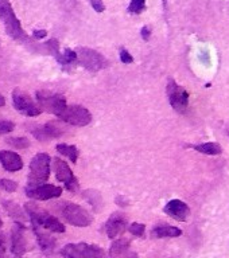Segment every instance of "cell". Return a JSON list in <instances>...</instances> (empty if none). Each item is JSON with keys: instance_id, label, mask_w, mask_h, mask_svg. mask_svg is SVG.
<instances>
[{"instance_id": "1", "label": "cell", "mask_w": 229, "mask_h": 258, "mask_svg": "<svg viewBox=\"0 0 229 258\" xmlns=\"http://www.w3.org/2000/svg\"><path fill=\"white\" fill-rule=\"evenodd\" d=\"M0 19L3 22L4 28L8 35L16 42H27L28 36L26 35L19 19L16 18L14 8L8 0H0Z\"/></svg>"}, {"instance_id": "2", "label": "cell", "mask_w": 229, "mask_h": 258, "mask_svg": "<svg viewBox=\"0 0 229 258\" xmlns=\"http://www.w3.org/2000/svg\"><path fill=\"white\" fill-rule=\"evenodd\" d=\"M24 209H26V213H27L31 223H36L52 233H64L65 231V226L56 217L50 215L43 209H39L34 203H26Z\"/></svg>"}, {"instance_id": "3", "label": "cell", "mask_w": 229, "mask_h": 258, "mask_svg": "<svg viewBox=\"0 0 229 258\" xmlns=\"http://www.w3.org/2000/svg\"><path fill=\"white\" fill-rule=\"evenodd\" d=\"M50 156L48 153H36L30 163V173L27 177V187H34L46 183L50 176Z\"/></svg>"}, {"instance_id": "4", "label": "cell", "mask_w": 229, "mask_h": 258, "mask_svg": "<svg viewBox=\"0 0 229 258\" xmlns=\"http://www.w3.org/2000/svg\"><path fill=\"white\" fill-rule=\"evenodd\" d=\"M36 102L42 110L56 114L57 117H60L64 113L65 109L68 108L64 96H61L58 93L49 92V90H38L36 92Z\"/></svg>"}, {"instance_id": "5", "label": "cell", "mask_w": 229, "mask_h": 258, "mask_svg": "<svg viewBox=\"0 0 229 258\" xmlns=\"http://www.w3.org/2000/svg\"><path fill=\"white\" fill-rule=\"evenodd\" d=\"M61 254L65 258H104V251L100 246L89 243H69L64 246Z\"/></svg>"}, {"instance_id": "6", "label": "cell", "mask_w": 229, "mask_h": 258, "mask_svg": "<svg viewBox=\"0 0 229 258\" xmlns=\"http://www.w3.org/2000/svg\"><path fill=\"white\" fill-rule=\"evenodd\" d=\"M61 213L65 221L77 227H86L93 222L92 215L76 203H65L61 209Z\"/></svg>"}, {"instance_id": "7", "label": "cell", "mask_w": 229, "mask_h": 258, "mask_svg": "<svg viewBox=\"0 0 229 258\" xmlns=\"http://www.w3.org/2000/svg\"><path fill=\"white\" fill-rule=\"evenodd\" d=\"M76 52L78 63L90 72H99V70H103L108 66V60L105 59V56L100 52L92 50V48L78 47Z\"/></svg>"}, {"instance_id": "8", "label": "cell", "mask_w": 229, "mask_h": 258, "mask_svg": "<svg viewBox=\"0 0 229 258\" xmlns=\"http://www.w3.org/2000/svg\"><path fill=\"white\" fill-rule=\"evenodd\" d=\"M12 104H14V108L18 112L27 117L39 116L42 113V109L39 108V105L35 104L31 97L28 96L27 93H24L23 90H20V89H15L12 92Z\"/></svg>"}, {"instance_id": "9", "label": "cell", "mask_w": 229, "mask_h": 258, "mask_svg": "<svg viewBox=\"0 0 229 258\" xmlns=\"http://www.w3.org/2000/svg\"><path fill=\"white\" fill-rule=\"evenodd\" d=\"M60 118L65 121L66 124L74 125V126H85L90 124L92 121V114L88 109L80 105H72L65 109L64 113L61 114Z\"/></svg>"}, {"instance_id": "10", "label": "cell", "mask_w": 229, "mask_h": 258, "mask_svg": "<svg viewBox=\"0 0 229 258\" xmlns=\"http://www.w3.org/2000/svg\"><path fill=\"white\" fill-rule=\"evenodd\" d=\"M167 96H169L170 105L177 112L184 113L189 105V93L179 86L174 80H169L167 84Z\"/></svg>"}, {"instance_id": "11", "label": "cell", "mask_w": 229, "mask_h": 258, "mask_svg": "<svg viewBox=\"0 0 229 258\" xmlns=\"http://www.w3.org/2000/svg\"><path fill=\"white\" fill-rule=\"evenodd\" d=\"M53 168H54L57 179H58L61 183H64L65 187H66L69 191L74 192V191L78 189V180H77V177L73 175L72 169H70V167H69L66 161L56 157V159L53 160Z\"/></svg>"}, {"instance_id": "12", "label": "cell", "mask_w": 229, "mask_h": 258, "mask_svg": "<svg viewBox=\"0 0 229 258\" xmlns=\"http://www.w3.org/2000/svg\"><path fill=\"white\" fill-rule=\"evenodd\" d=\"M24 192L28 198L35 199V201H49V199L60 198L62 194V188L58 185L43 183V184L34 185V187H26Z\"/></svg>"}, {"instance_id": "13", "label": "cell", "mask_w": 229, "mask_h": 258, "mask_svg": "<svg viewBox=\"0 0 229 258\" xmlns=\"http://www.w3.org/2000/svg\"><path fill=\"white\" fill-rule=\"evenodd\" d=\"M24 231H26V227L20 222H16L12 227L11 251L16 257H22L27 250V242H26V237H24Z\"/></svg>"}, {"instance_id": "14", "label": "cell", "mask_w": 229, "mask_h": 258, "mask_svg": "<svg viewBox=\"0 0 229 258\" xmlns=\"http://www.w3.org/2000/svg\"><path fill=\"white\" fill-rule=\"evenodd\" d=\"M107 234H108V238L111 239H116L120 235L124 234V231L127 230V218L120 213L112 214L109 219L107 221Z\"/></svg>"}, {"instance_id": "15", "label": "cell", "mask_w": 229, "mask_h": 258, "mask_svg": "<svg viewBox=\"0 0 229 258\" xmlns=\"http://www.w3.org/2000/svg\"><path fill=\"white\" fill-rule=\"evenodd\" d=\"M32 136L39 141H49L52 139H58L64 135V131L56 124V122H48V124L36 126L31 131Z\"/></svg>"}, {"instance_id": "16", "label": "cell", "mask_w": 229, "mask_h": 258, "mask_svg": "<svg viewBox=\"0 0 229 258\" xmlns=\"http://www.w3.org/2000/svg\"><path fill=\"white\" fill-rule=\"evenodd\" d=\"M165 213L169 217L174 218L175 221L185 222L188 221V218L190 215V209L185 202L179 201V199H174V201H170L165 206Z\"/></svg>"}, {"instance_id": "17", "label": "cell", "mask_w": 229, "mask_h": 258, "mask_svg": "<svg viewBox=\"0 0 229 258\" xmlns=\"http://www.w3.org/2000/svg\"><path fill=\"white\" fill-rule=\"evenodd\" d=\"M0 163L8 172H16L23 168V160L20 155L12 151H0Z\"/></svg>"}, {"instance_id": "18", "label": "cell", "mask_w": 229, "mask_h": 258, "mask_svg": "<svg viewBox=\"0 0 229 258\" xmlns=\"http://www.w3.org/2000/svg\"><path fill=\"white\" fill-rule=\"evenodd\" d=\"M108 258H138V254L129 249V243L127 239L120 238L113 242L112 246L109 247Z\"/></svg>"}, {"instance_id": "19", "label": "cell", "mask_w": 229, "mask_h": 258, "mask_svg": "<svg viewBox=\"0 0 229 258\" xmlns=\"http://www.w3.org/2000/svg\"><path fill=\"white\" fill-rule=\"evenodd\" d=\"M32 230H34V234H35L36 241H38V245L44 253H52L54 247H56V239L50 235V234L44 233L43 227H40L39 225L36 223H31Z\"/></svg>"}, {"instance_id": "20", "label": "cell", "mask_w": 229, "mask_h": 258, "mask_svg": "<svg viewBox=\"0 0 229 258\" xmlns=\"http://www.w3.org/2000/svg\"><path fill=\"white\" fill-rule=\"evenodd\" d=\"M182 234V231L174 226L169 225H161L157 226L155 229L151 231V237L154 238H175L179 237Z\"/></svg>"}, {"instance_id": "21", "label": "cell", "mask_w": 229, "mask_h": 258, "mask_svg": "<svg viewBox=\"0 0 229 258\" xmlns=\"http://www.w3.org/2000/svg\"><path fill=\"white\" fill-rule=\"evenodd\" d=\"M3 207L6 209V211L8 213V215L11 218H14L16 222H20L23 223L26 221V217H24L23 210L20 209L19 206L16 205L15 202L12 201H4L3 202Z\"/></svg>"}, {"instance_id": "22", "label": "cell", "mask_w": 229, "mask_h": 258, "mask_svg": "<svg viewBox=\"0 0 229 258\" xmlns=\"http://www.w3.org/2000/svg\"><path fill=\"white\" fill-rule=\"evenodd\" d=\"M194 149L204 155H221L222 148L217 143H204V144L194 145Z\"/></svg>"}, {"instance_id": "23", "label": "cell", "mask_w": 229, "mask_h": 258, "mask_svg": "<svg viewBox=\"0 0 229 258\" xmlns=\"http://www.w3.org/2000/svg\"><path fill=\"white\" fill-rule=\"evenodd\" d=\"M57 151L64 155L68 159H70L72 163H77V159H78V149L74 147V145H69V144H58L57 145Z\"/></svg>"}, {"instance_id": "24", "label": "cell", "mask_w": 229, "mask_h": 258, "mask_svg": "<svg viewBox=\"0 0 229 258\" xmlns=\"http://www.w3.org/2000/svg\"><path fill=\"white\" fill-rule=\"evenodd\" d=\"M57 60H58L64 68H69V66H72V64L78 63V59H77V52L70 50V48H66V50L64 51V54H61V56Z\"/></svg>"}, {"instance_id": "25", "label": "cell", "mask_w": 229, "mask_h": 258, "mask_svg": "<svg viewBox=\"0 0 229 258\" xmlns=\"http://www.w3.org/2000/svg\"><path fill=\"white\" fill-rule=\"evenodd\" d=\"M85 199L90 203V205L95 207V210L100 209V205L103 203L101 201V195L100 192H97V191H93V189H89V191H85L84 192Z\"/></svg>"}, {"instance_id": "26", "label": "cell", "mask_w": 229, "mask_h": 258, "mask_svg": "<svg viewBox=\"0 0 229 258\" xmlns=\"http://www.w3.org/2000/svg\"><path fill=\"white\" fill-rule=\"evenodd\" d=\"M6 143L16 149H26L30 147V141L26 137H8L6 139Z\"/></svg>"}, {"instance_id": "27", "label": "cell", "mask_w": 229, "mask_h": 258, "mask_svg": "<svg viewBox=\"0 0 229 258\" xmlns=\"http://www.w3.org/2000/svg\"><path fill=\"white\" fill-rule=\"evenodd\" d=\"M146 7V0H131L128 6V12L131 14H141Z\"/></svg>"}, {"instance_id": "28", "label": "cell", "mask_w": 229, "mask_h": 258, "mask_svg": "<svg viewBox=\"0 0 229 258\" xmlns=\"http://www.w3.org/2000/svg\"><path fill=\"white\" fill-rule=\"evenodd\" d=\"M0 188H3L7 192H15L18 189V183L11 179H2L0 180Z\"/></svg>"}, {"instance_id": "29", "label": "cell", "mask_w": 229, "mask_h": 258, "mask_svg": "<svg viewBox=\"0 0 229 258\" xmlns=\"http://www.w3.org/2000/svg\"><path fill=\"white\" fill-rule=\"evenodd\" d=\"M14 129H15V124L12 121L0 118V135H6V133L12 132Z\"/></svg>"}, {"instance_id": "30", "label": "cell", "mask_w": 229, "mask_h": 258, "mask_svg": "<svg viewBox=\"0 0 229 258\" xmlns=\"http://www.w3.org/2000/svg\"><path fill=\"white\" fill-rule=\"evenodd\" d=\"M145 225H141V223H132V225L129 226V231L133 235H136V237H142L143 233H145Z\"/></svg>"}, {"instance_id": "31", "label": "cell", "mask_w": 229, "mask_h": 258, "mask_svg": "<svg viewBox=\"0 0 229 258\" xmlns=\"http://www.w3.org/2000/svg\"><path fill=\"white\" fill-rule=\"evenodd\" d=\"M120 59L123 63H131L133 60V58L131 56V54H129L125 48H121L120 50Z\"/></svg>"}, {"instance_id": "32", "label": "cell", "mask_w": 229, "mask_h": 258, "mask_svg": "<svg viewBox=\"0 0 229 258\" xmlns=\"http://www.w3.org/2000/svg\"><path fill=\"white\" fill-rule=\"evenodd\" d=\"M89 2H90V4H92V7L95 11L103 12L105 10V6L104 3H103V0H89Z\"/></svg>"}, {"instance_id": "33", "label": "cell", "mask_w": 229, "mask_h": 258, "mask_svg": "<svg viewBox=\"0 0 229 258\" xmlns=\"http://www.w3.org/2000/svg\"><path fill=\"white\" fill-rule=\"evenodd\" d=\"M6 255V239L4 235H0V258H4Z\"/></svg>"}, {"instance_id": "34", "label": "cell", "mask_w": 229, "mask_h": 258, "mask_svg": "<svg viewBox=\"0 0 229 258\" xmlns=\"http://www.w3.org/2000/svg\"><path fill=\"white\" fill-rule=\"evenodd\" d=\"M46 35H48V31H46V30H35L34 34H32V36H34L35 39H42V38H44Z\"/></svg>"}, {"instance_id": "35", "label": "cell", "mask_w": 229, "mask_h": 258, "mask_svg": "<svg viewBox=\"0 0 229 258\" xmlns=\"http://www.w3.org/2000/svg\"><path fill=\"white\" fill-rule=\"evenodd\" d=\"M142 38L145 40H149L150 39V35H151V32H150V27H147V26H145V27L142 28Z\"/></svg>"}, {"instance_id": "36", "label": "cell", "mask_w": 229, "mask_h": 258, "mask_svg": "<svg viewBox=\"0 0 229 258\" xmlns=\"http://www.w3.org/2000/svg\"><path fill=\"white\" fill-rule=\"evenodd\" d=\"M6 105V98L3 97V94L0 93V106H4Z\"/></svg>"}, {"instance_id": "37", "label": "cell", "mask_w": 229, "mask_h": 258, "mask_svg": "<svg viewBox=\"0 0 229 258\" xmlns=\"http://www.w3.org/2000/svg\"><path fill=\"white\" fill-rule=\"evenodd\" d=\"M2 226H3V221H2V218H0V229H2Z\"/></svg>"}, {"instance_id": "38", "label": "cell", "mask_w": 229, "mask_h": 258, "mask_svg": "<svg viewBox=\"0 0 229 258\" xmlns=\"http://www.w3.org/2000/svg\"><path fill=\"white\" fill-rule=\"evenodd\" d=\"M226 132H228V136H229V124H228V126H226Z\"/></svg>"}]
</instances>
